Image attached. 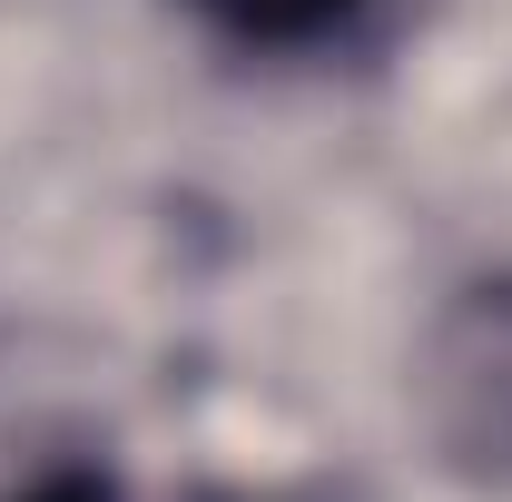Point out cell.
<instances>
[{"instance_id":"obj_1","label":"cell","mask_w":512,"mask_h":502,"mask_svg":"<svg viewBox=\"0 0 512 502\" xmlns=\"http://www.w3.org/2000/svg\"><path fill=\"white\" fill-rule=\"evenodd\" d=\"M197 20H217L227 40H247V50H306L325 30H345L365 0H188Z\"/></svg>"},{"instance_id":"obj_2","label":"cell","mask_w":512,"mask_h":502,"mask_svg":"<svg viewBox=\"0 0 512 502\" xmlns=\"http://www.w3.org/2000/svg\"><path fill=\"white\" fill-rule=\"evenodd\" d=\"M20 502H119V493H109V473H79V463H69V473H40Z\"/></svg>"}]
</instances>
